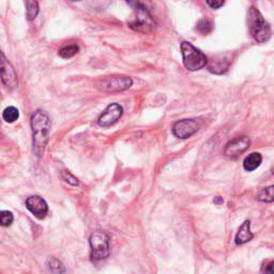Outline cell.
Listing matches in <instances>:
<instances>
[{"label":"cell","instance_id":"1","mask_svg":"<svg viewBox=\"0 0 274 274\" xmlns=\"http://www.w3.org/2000/svg\"><path fill=\"white\" fill-rule=\"evenodd\" d=\"M31 128L33 152H35L38 157H41L44 154L48 142L49 131H51L52 128V122L48 115L44 111H36L31 116Z\"/></svg>","mask_w":274,"mask_h":274},{"label":"cell","instance_id":"2","mask_svg":"<svg viewBox=\"0 0 274 274\" xmlns=\"http://www.w3.org/2000/svg\"><path fill=\"white\" fill-rule=\"evenodd\" d=\"M248 27L256 42L264 43L271 37L270 25L264 21L261 13L255 7H251L248 11Z\"/></svg>","mask_w":274,"mask_h":274},{"label":"cell","instance_id":"3","mask_svg":"<svg viewBox=\"0 0 274 274\" xmlns=\"http://www.w3.org/2000/svg\"><path fill=\"white\" fill-rule=\"evenodd\" d=\"M180 47L182 58H184V64L187 70L194 72L203 69L204 66L207 65L208 59H207L206 55L197 49L193 44L185 41V42L181 43Z\"/></svg>","mask_w":274,"mask_h":274},{"label":"cell","instance_id":"4","mask_svg":"<svg viewBox=\"0 0 274 274\" xmlns=\"http://www.w3.org/2000/svg\"><path fill=\"white\" fill-rule=\"evenodd\" d=\"M134 6V13H133L132 18L129 21V26L133 30L147 33L152 31L155 26V23L152 19L151 14L142 4H131Z\"/></svg>","mask_w":274,"mask_h":274},{"label":"cell","instance_id":"5","mask_svg":"<svg viewBox=\"0 0 274 274\" xmlns=\"http://www.w3.org/2000/svg\"><path fill=\"white\" fill-rule=\"evenodd\" d=\"M91 258L96 261L103 260L110 255V236L102 230H97L89 238Z\"/></svg>","mask_w":274,"mask_h":274},{"label":"cell","instance_id":"6","mask_svg":"<svg viewBox=\"0 0 274 274\" xmlns=\"http://www.w3.org/2000/svg\"><path fill=\"white\" fill-rule=\"evenodd\" d=\"M133 84L132 78L128 76H110L97 82V87L104 93H119L129 89Z\"/></svg>","mask_w":274,"mask_h":274},{"label":"cell","instance_id":"7","mask_svg":"<svg viewBox=\"0 0 274 274\" xmlns=\"http://www.w3.org/2000/svg\"><path fill=\"white\" fill-rule=\"evenodd\" d=\"M199 129V124L194 119H184L177 121L172 127L173 135L181 139L193 136Z\"/></svg>","mask_w":274,"mask_h":274},{"label":"cell","instance_id":"8","mask_svg":"<svg viewBox=\"0 0 274 274\" xmlns=\"http://www.w3.org/2000/svg\"><path fill=\"white\" fill-rule=\"evenodd\" d=\"M250 145H251L250 138L246 136H240L230 140L226 145L224 153H225L226 156L231 157V159H236L240 154L245 152L247 149L250 148Z\"/></svg>","mask_w":274,"mask_h":274},{"label":"cell","instance_id":"9","mask_svg":"<svg viewBox=\"0 0 274 274\" xmlns=\"http://www.w3.org/2000/svg\"><path fill=\"white\" fill-rule=\"evenodd\" d=\"M123 114V109L120 104L113 103L107 106V109L100 116L98 120L99 126L101 127H110L112 124L117 122Z\"/></svg>","mask_w":274,"mask_h":274},{"label":"cell","instance_id":"10","mask_svg":"<svg viewBox=\"0 0 274 274\" xmlns=\"http://www.w3.org/2000/svg\"><path fill=\"white\" fill-rule=\"evenodd\" d=\"M26 207L36 218L40 220L44 219L48 212V206L46 202L42 197H40L38 195L29 196L26 199Z\"/></svg>","mask_w":274,"mask_h":274},{"label":"cell","instance_id":"11","mask_svg":"<svg viewBox=\"0 0 274 274\" xmlns=\"http://www.w3.org/2000/svg\"><path fill=\"white\" fill-rule=\"evenodd\" d=\"M2 80L3 84L9 89H13L18 86V76L12 64L7 60L4 53H2Z\"/></svg>","mask_w":274,"mask_h":274},{"label":"cell","instance_id":"12","mask_svg":"<svg viewBox=\"0 0 274 274\" xmlns=\"http://www.w3.org/2000/svg\"><path fill=\"white\" fill-rule=\"evenodd\" d=\"M230 65V60L226 56L219 55L214 56L212 59L208 60L207 62V66L208 70L214 74H223L225 73Z\"/></svg>","mask_w":274,"mask_h":274},{"label":"cell","instance_id":"13","mask_svg":"<svg viewBox=\"0 0 274 274\" xmlns=\"http://www.w3.org/2000/svg\"><path fill=\"white\" fill-rule=\"evenodd\" d=\"M253 237H254V235H253V232L251 231V222L245 221L237 232L236 239H235L236 244L237 245L244 244L248 241H251Z\"/></svg>","mask_w":274,"mask_h":274},{"label":"cell","instance_id":"14","mask_svg":"<svg viewBox=\"0 0 274 274\" xmlns=\"http://www.w3.org/2000/svg\"><path fill=\"white\" fill-rule=\"evenodd\" d=\"M262 162V156L258 152H253L248 154L243 161V167L247 171H253L258 168Z\"/></svg>","mask_w":274,"mask_h":274},{"label":"cell","instance_id":"15","mask_svg":"<svg viewBox=\"0 0 274 274\" xmlns=\"http://www.w3.org/2000/svg\"><path fill=\"white\" fill-rule=\"evenodd\" d=\"M257 199L262 203L274 202V186H270L260 190L258 194H257Z\"/></svg>","mask_w":274,"mask_h":274},{"label":"cell","instance_id":"16","mask_svg":"<svg viewBox=\"0 0 274 274\" xmlns=\"http://www.w3.org/2000/svg\"><path fill=\"white\" fill-rule=\"evenodd\" d=\"M46 265L49 269V271L53 272L54 274H63L65 271L62 262L60 260H58L57 258H55V257H49L46 261Z\"/></svg>","mask_w":274,"mask_h":274},{"label":"cell","instance_id":"17","mask_svg":"<svg viewBox=\"0 0 274 274\" xmlns=\"http://www.w3.org/2000/svg\"><path fill=\"white\" fill-rule=\"evenodd\" d=\"M19 117H20V112L14 106L7 107V109L4 111V114H3L4 120L6 122H9V123H12L15 120H18Z\"/></svg>","mask_w":274,"mask_h":274},{"label":"cell","instance_id":"18","mask_svg":"<svg viewBox=\"0 0 274 274\" xmlns=\"http://www.w3.org/2000/svg\"><path fill=\"white\" fill-rule=\"evenodd\" d=\"M79 51V47L75 44L69 45V46H64L59 51V56L63 59H69V58H72L75 56Z\"/></svg>","mask_w":274,"mask_h":274},{"label":"cell","instance_id":"19","mask_svg":"<svg viewBox=\"0 0 274 274\" xmlns=\"http://www.w3.org/2000/svg\"><path fill=\"white\" fill-rule=\"evenodd\" d=\"M26 8L27 19L33 21L39 14V4L37 2H26Z\"/></svg>","mask_w":274,"mask_h":274},{"label":"cell","instance_id":"20","mask_svg":"<svg viewBox=\"0 0 274 274\" xmlns=\"http://www.w3.org/2000/svg\"><path fill=\"white\" fill-rule=\"evenodd\" d=\"M212 28H213L212 23L209 20H207V19L201 20L197 24V30L199 32H202L203 35H208L209 32L212 31Z\"/></svg>","mask_w":274,"mask_h":274},{"label":"cell","instance_id":"21","mask_svg":"<svg viewBox=\"0 0 274 274\" xmlns=\"http://www.w3.org/2000/svg\"><path fill=\"white\" fill-rule=\"evenodd\" d=\"M14 220L13 214L10 211H2L0 213V221H2V226L8 227L10 226Z\"/></svg>","mask_w":274,"mask_h":274},{"label":"cell","instance_id":"22","mask_svg":"<svg viewBox=\"0 0 274 274\" xmlns=\"http://www.w3.org/2000/svg\"><path fill=\"white\" fill-rule=\"evenodd\" d=\"M61 176H62V179L65 181V182H68V184L69 185H71V186H78L79 185V181H78V179L76 178V177H74L73 175H72V173L70 172V171H68V170H63L62 172H61Z\"/></svg>","mask_w":274,"mask_h":274},{"label":"cell","instance_id":"23","mask_svg":"<svg viewBox=\"0 0 274 274\" xmlns=\"http://www.w3.org/2000/svg\"><path fill=\"white\" fill-rule=\"evenodd\" d=\"M207 4H208V6H210L212 9H220L221 7L224 6V2H217V0H214V2L209 0V2H207Z\"/></svg>","mask_w":274,"mask_h":274},{"label":"cell","instance_id":"24","mask_svg":"<svg viewBox=\"0 0 274 274\" xmlns=\"http://www.w3.org/2000/svg\"><path fill=\"white\" fill-rule=\"evenodd\" d=\"M264 274H274V261L270 262L264 269Z\"/></svg>","mask_w":274,"mask_h":274},{"label":"cell","instance_id":"25","mask_svg":"<svg viewBox=\"0 0 274 274\" xmlns=\"http://www.w3.org/2000/svg\"><path fill=\"white\" fill-rule=\"evenodd\" d=\"M223 202H224L223 199L221 197H219V196L214 199V203L217 204V205H221V204H223Z\"/></svg>","mask_w":274,"mask_h":274},{"label":"cell","instance_id":"26","mask_svg":"<svg viewBox=\"0 0 274 274\" xmlns=\"http://www.w3.org/2000/svg\"><path fill=\"white\" fill-rule=\"evenodd\" d=\"M273 172H274V170H273Z\"/></svg>","mask_w":274,"mask_h":274}]
</instances>
